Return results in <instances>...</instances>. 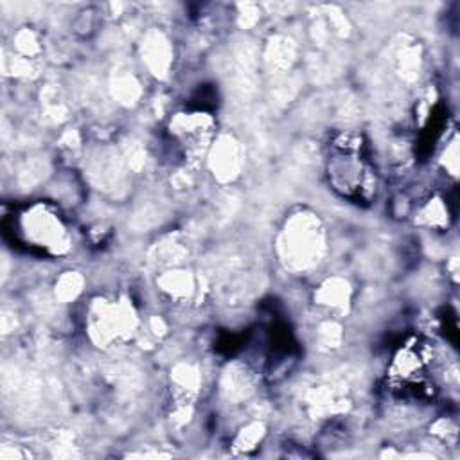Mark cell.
<instances>
[{
	"label": "cell",
	"instance_id": "cell-1",
	"mask_svg": "<svg viewBox=\"0 0 460 460\" xmlns=\"http://www.w3.org/2000/svg\"><path fill=\"white\" fill-rule=\"evenodd\" d=\"M286 247L293 254V261L305 266L312 261V257L319 254V248H321L319 232L317 229H310L308 225L302 223V227H295L288 232Z\"/></svg>",
	"mask_w": 460,
	"mask_h": 460
}]
</instances>
